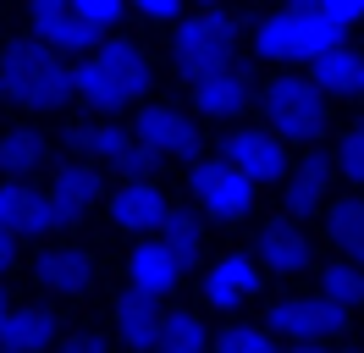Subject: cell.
<instances>
[{
	"label": "cell",
	"mask_w": 364,
	"mask_h": 353,
	"mask_svg": "<svg viewBox=\"0 0 364 353\" xmlns=\"http://www.w3.org/2000/svg\"><path fill=\"white\" fill-rule=\"evenodd\" d=\"M0 94H11V88H6V78H0Z\"/></svg>",
	"instance_id": "obj_41"
},
{
	"label": "cell",
	"mask_w": 364,
	"mask_h": 353,
	"mask_svg": "<svg viewBox=\"0 0 364 353\" xmlns=\"http://www.w3.org/2000/svg\"><path fill=\"white\" fill-rule=\"evenodd\" d=\"M254 254H259V265H271V270H282V276H293V270L309 265V243H304L298 226L271 221V226L259 232V243H254Z\"/></svg>",
	"instance_id": "obj_11"
},
{
	"label": "cell",
	"mask_w": 364,
	"mask_h": 353,
	"mask_svg": "<svg viewBox=\"0 0 364 353\" xmlns=\"http://www.w3.org/2000/svg\"><path fill=\"white\" fill-rule=\"evenodd\" d=\"M254 50H259L265 61H298V56H309L304 17H298L293 6L276 11V17H265V22H259V33H254Z\"/></svg>",
	"instance_id": "obj_10"
},
{
	"label": "cell",
	"mask_w": 364,
	"mask_h": 353,
	"mask_svg": "<svg viewBox=\"0 0 364 353\" xmlns=\"http://www.w3.org/2000/svg\"><path fill=\"white\" fill-rule=\"evenodd\" d=\"M287 353H326L320 342H298V348H287Z\"/></svg>",
	"instance_id": "obj_38"
},
{
	"label": "cell",
	"mask_w": 364,
	"mask_h": 353,
	"mask_svg": "<svg viewBox=\"0 0 364 353\" xmlns=\"http://www.w3.org/2000/svg\"><path fill=\"white\" fill-rule=\"evenodd\" d=\"M0 78H6V88L17 100H28V105H39V110L67 105L72 94H77V72L55 61L45 50V39H6L0 44Z\"/></svg>",
	"instance_id": "obj_1"
},
{
	"label": "cell",
	"mask_w": 364,
	"mask_h": 353,
	"mask_svg": "<svg viewBox=\"0 0 364 353\" xmlns=\"http://www.w3.org/2000/svg\"><path fill=\"white\" fill-rule=\"evenodd\" d=\"M221 353H276V342H271V331H259V326H232V331H221Z\"/></svg>",
	"instance_id": "obj_31"
},
{
	"label": "cell",
	"mask_w": 364,
	"mask_h": 353,
	"mask_svg": "<svg viewBox=\"0 0 364 353\" xmlns=\"http://www.w3.org/2000/svg\"><path fill=\"white\" fill-rule=\"evenodd\" d=\"M94 282V260L77 254V248H55V254H39V287L50 293H83Z\"/></svg>",
	"instance_id": "obj_18"
},
{
	"label": "cell",
	"mask_w": 364,
	"mask_h": 353,
	"mask_svg": "<svg viewBox=\"0 0 364 353\" xmlns=\"http://www.w3.org/2000/svg\"><path fill=\"white\" fill-rule=\"evenodd\" d=\"M315 61V83L326 88V94H364V56H353V50H320V56H309Z\"/></svg>",
	"instance_id": "obj_17"
},
{
	"label": "cell",
	"mask_w": 364,
	"mask_h": 353,
	"mask_svg": "<svg viewBox=\"0 0 364 353\" xmlns=\"http://www.w3.org/2000/svg\"><path fill=\"white\" fill-rule=\"evenodd\" d=\"M138 138H149L160 154H177V160H193L199 154V127L171 105H149L138 116Z\"/></svg>",
	"instance_id": "obj_7"
},
{
	"label": "cell",
	"mask_w": 364,
	"mask_h": 353,
	"mask_svg": "<svg viewBox=\"0 0 364 353\" xmlns=\"http://www.w3.org/2000/svg\"><path fill=\"white\" fill-rule=\"evenodd\" d=\"M331 238L353 265H364V199H342L331 204Z\"/></svg>",
	"instance_id": "obj_24"
},
{
	"label": "cell",
	"mask_w": 364,
	"mask_h": 353,
	"mask_svg": "<svg viewBox=\"0 0 364 353\" xmlns=\"http://www.w3.org/2000/svg\"><path fill=\"white\" fill-rule=\"evenodd\" d=\"M50 337H55V320H50V309H11V320L0 331V342L11 353H45Z\"/></svg>",
	"instance_id": "obj_20"
},
{
	"label": "cell",
	"mask_w": 364,
	"mask_h": 353,
	"mask_svg": "<svg viewBox=\"0 0 364 353\" xmlns=\"http://www.w3.org/2000/svg\"><path fill=\"white\" fill-rule=\"evenodd\" d=\"M205 6H215V0H205Z\"/></svg>",
	"instance_id": "obj_42"
},
{
	"label": "cell",
	"mask_w": 364,
	"mask_h": 353,
	"mask_svg": "<svg viewBox=\"0 0 364 353\" xmlns=\"http://www.w3.org/2000/svg\"><path fill=\"white\" fill-rule=\"evenodd\" d=\"M155 353H205V326H199V315H166V320H160Z\"/></svg>",
	"instance_id": "obj_25"
},
{
	"label": "cell",
	"mask_w": 364,
	"mask_h": 353,
	"mask_svg": "<svg viewBox=\"0 0 364 353\" xmlns=\"http://www.w3.org/2000/svg\"><path fill=\"white\" fill-rule=\"evenodd\" d=\"M232 44H237V22H232L227 11H205V17H188V22L177 28L171 56H177V72L199 78V72H210V66L227 61Z\"/></svg>",
	"instance_id": "obj_2"
},
{
	"label": "cell",
	"mask_w": 364,
	"mask_h": 353,
	"mask_svg": "<svg viewBox=\"0 0 364 353\" xmlns=\"http://www.w3.org/2000/svg\"><path fill=\"white\" fill-rule=\"evenodd\" d=\"M337 160H342V172L364 188V127H348V132H342V154H337Z\"/></svg>",
	"instance_id": "obj_32"
},
{
	"label": "cell",
	"mask_w": 364,
	"mask_h": 353,
	"mask_svg": "<svg viewBox=\"0 0 364 353\" xmlns=\"http://www.w3.org/2000/svg\"><path fill=\"white\" fill-rule=\"evenodd\" d=\"M193 105L205 110V116H237V110L249 105V78L237 72V66H210L193 78Z\"/></svg>",
	"instance_id": "obj_8"
},
{
	"label": "cell",
	"mask_w": 364,
	"mask_h": 353,
	"mask_svg": "<svg viewBox=\"0 0 364 353\" xmlns=\"http://www.w3.org/2000/svg\"><path fill=\"white\" fill-rule=\"evenodd\" d=\"M127 270H133V287L138 293H171L177 287V276H182V260L166 248V243H138V254L127 260Z\"/></svg>",
	"instance_id": "obj_12"
},
{
	"label": "cell",
	"mask_w": 364,
	"mask_h": 353,
	"mask_svg": "<svg viewBox=\"0 0 364 353\" xmlns=\"http://www.w3.org/2000/svg\"><path fill=\"white\" fill-rule=\"evenodd\" d=\"M227 160L254 182H271V176H287V154L271 132H232L227 138Z\"/></svg>",
	"instance_id": "obj_9"
},
{
	"label": "cell",
	"mask_w": 364,
	"mask_h": 353,
	"mask_svg": "<svg viewBox=\"0 0 364 353\" xmlns=\"http://www.w3.org/2000/svg\"><path fill=\"white\" fill-rule=\"evenodd\" d=\"M188 188L205 199L210 216H243L254 199V176H243L232 160H193V172H188Z\"/></svg>",
	"instance_id": "obj_5"
},
{
	"label": "cell",
	"mask_w": 364,
	"mask_h": 353,
	"mask_svg": "<svg viewBox=\"0 0 364 353\" xmlns=\"http://www.w3.org/2000/svg\"><path fill=\"white\" fill-rule=\"evenodd\" d=\"M67 144L77 154H94V160H111L116 172H127V176H144L149 166H155V144L149 138H138V127H67Z\"/></svg>",
	"instance_id": "obj_4"
},
{
	"label": "cell",
	"mask_w": 364,
	"mask_h": 353,
	"mask_svg": "<svg viewBox=\"0 0 364 353\" xmlns=\"http://www.w3.org/2000/svg\"><path fill=\"white\" fill-rule=\"evenodd\" d=\"M50 6H72V0H33V11H50Z\"/></svg>",
	"instance_id": "obj_39"
},
{
	"label": "cell",
	"mask_w": 364,
	"mask_h": 353,
	"mask_svg": "<svg viewBox=\"0 0 364 353\" xmlns=\"http://www.w3.org/2000/svg\"><path fill=\"white\" fill-rule=\"evenodd\" d=\"M11 238H17V232H11V226H0V276H6V265H11Z\"/></svg>",
	"instance_id": "obj_37"
},
{
	"label": "cell",
	"mask_w": 364,
	"mask_h": 353,
	"mask_svg": "<svg viewBox=\"0 0 364 353\" xmlns=\"http://www.w3.org/2000/svg\"><path fill=\"white\" fill-rule=\"evenodd\" d=\"M100 61H105L116 78H122V83L133 88V100L144 94V88H149V61L138 56V44H133V39H111V44H100Z\"/></svg>",
	"instance_id": "obj_23"
},
{
	"label": "cell",
	"mask_w": 364,
	"mask_h": 353,
	"mask_svg": "<svg viewBox=\"0 0 364 353\" xmlns=\"http://www.w3.org/2000/svg\"><path fill=\"white\" fill-rule=\"evenodd\" d=\"M304 17V39H309V56H320V50H337L342 44V28L348 22H337L326 6H309V11H298Z\"/></svg>",
	"instance_id": "obj_29"
},
{
	"label": "cell",
	"mask_w": 364,
	"mask_h": 353,
	"mask_svg": "<svg viewBox=\"0 0 364 353\" xmlns=\"http://www.w3.org/2000/svg\"><path fill=\"white\" fill-rule=\"evenodd\" d=\"M265 116L282 138H320L326 127V105H320V83L304 78H276L265 88Z\"/></svg>",
	"instance_id": "obj_3"
},
{
	"label": "cell",
	"mask_w": 364,
	"mask_h": 353,
	"mask_svg": "<svg viewBox=\"0 0 364 353\" xmlns=\"http://www.w3.org/2000/svg\"><path fill=\"white\" fill-rule=\"evenodd\" d=\"M138 6H144L149 17H177L182 11V0H138Z\"/></svg>",
	"instance_id": "obj_36"
},
{
	"label": "cell",
	"mask_w": 364,
	"mask_h": 353,
	"mask_svg": "<svg viewBox=\"0 0 364 353\" xmlns=\"http://www.w3.org/2000/svg\"><path fill=\"white\" fill-rule=\"evenodd\" d=\"M0 353H11V348H0Z\"/></svg>",
	"instance_id": "obj_43"
},
{
	"label": "cell",
	"mask_w": 364,
	"mask_h": 353,
	"mask_svg": "<svg viewBox=\"0 0 364 353\" xmlns=\"http://www.w3.org/2000/svg\"><path fill=\"white\" fill-rule=\"evenodd\" d=\"M0 226H11V232H45V199L28 194L23 182H0Z\"/></svg>",
	"instance_id": "obj_21"
},
{
	"label": "cell",
	"mask_w": 364,
	"mask_h": 353,
	"mask_svg": "<svg viewBox=\"0 0 364 353\" xmlns=\"http://www.w3.org/2000/svg\"><path fill=\"white\" fill-rule=\"evenodd\" d=\"M116 331H122V342L127 348H155L160 342V315H155V293H127L122 304H116Z\"/></svg>",
	"instance_id": "obj_13"
},
{
	"label": "cell",
	"mask_w": 364,
	"mask_h": 353,
	"mask_svg": "<svg viewBox=\"0 0 364 353\" xmlns=\"http://www.w3.org/2000/svg\"><path fill=\"white\" fill-rule=\"evenodd\" d=\"M72 72H77V94H83L94 110H122L127 100H133V88L122 83L111 66L100 61V56H94V61H83V66H72Z\"/></svg>",
	"instance_id": "obj_19"
},
{
	"label": "cell",
	"mask_w": 364,
	"mask_h": 353,
	"mask_svg": "<svg viewBox=\"0 0 364 353\" xmlns=\"http://www.w3.org/2000/svg\"><path fill=\"white\" fill-rule=\"evenodd\" d=\"M160 232H166L160 243H166V248H171L182 265H193V254H199V221L188 216V210H177V216L160 221Z\"/></svg>",
	"instance_id": "obj_28"
},
{
	"label": "cell",
	"mask_w": 364,
	"mask_h": 353,
	"mask_svg": "<svg viewBox=\"0 0 364 353\" xmlns=\"http://www.w3.org/2000/svg\"><path fill=\"white\" fill-rule=\"evenodd\" d=\"M254 282H259V265L249 260V254H227V260L210 270V282H205V298L215 309H232L237 298H249Z\"/></svg>",
	"instance_id": "obj_15"
},
{
	"label": "cell",
	"mask_w": 364,
	"mask_h": 353,
	"mask_svg": "<svg viewBox=\"0 0 364 353\" xmlns=\"http://www.w3.org/2000/svg\"><path fill=\"white\" fill-rule=\"evenodd\" d=\"M61 353H105V342H100V337H67Z\"/></svg>",
	"instance_id": "obj_35"
},
{
	"label": "cell",
	"mask_w": 364,
	"mask_h": 353,
	"mask_svg": "<svg viewBox=\"0 0 364 353\" xmlns=\"http://www.w3.org/2000/svg\"><path fill=\"white\" fill-rule=\"evenodd\" d=\"M33 39H45L50 50H89L94 28L72 6H50V11H33Z\"/></svg>",
	"instance_id": "obj_16"
},
{
	"label": "cell",
	"mask_w": 364,
	"mask_h": 353,
	"mask_svg": "<svg viewBox=\"0 0 364 353\" xmlns=\"http://www.w3.org/2000/svg\"><path fill=\"white\" fill-rule=\"evenodd\" d=\"M72 11L89 22V28H111L122 17V0H72Z\"/></svg>",
	"instance_id": "obj_33"
},
{
	"label": "cell",
	"mask_w": 364,
	"mask_h": 353,
	"mask_svg": "<svg viewBox=\"0 0 364 353\" xmlns=\"http://www.w3.org/2000/svg\"><path fill=\"white\" fill-rule=\"evenodd\" d=\"M326 176H331V160H326V154H309V160L287 176V210H293V216H309V210L320 204Z\"/></svg>",
	"instance_id": "obj_22"
},
{
	"label": "cell",
	"mask_w": 364,
	"mask_h": 353,
	"mask_svg": "<svg viewBox=\"0 0 364 353\" xmlns=\"http://www.w3.org/2000/svg\"><path fill=\"white\" fill-rule=\"evenodd\" d=\"M348 326V304H337L331 293L326 298H293V304L271 309V331H287L298 342H320V337H337Z\"/></svg>",
	"instance_id": "obj_6"
},
{
	"label": "cell",
	"mask_w": 364,
	"mask_h": 353,
	"mask_svg": "<svg viewBox=\"0 0 364 353\" xmlns=\"http://www.w3.org/2000/svg\"><path fill=\"white\" fill-rule=\"evenodd\" d=\"M39 160H45V138L39 132H28V127L0 132V172H33Z\"/></svg>",
	"instance_id": "obj_26"
},
{
	"label": "cell",
	"mask_w": 364,
	"mask_h": 353,
	"mask_svg": "<svg viewBox=\"0 0 364 353\" xmlns=\"http://www.w3.org/2000/svg\"><path fill=\"white\" fill-rule=\"evenodd\" d=\"M55 194L67 199L77 216H83V210L94 204V194H100V176H94V166H61V172H55Z\"/></svg>",
	"instance_id": "obj_27"
},
{
	"label": "cell",
	"mask_w": 364,
	"mask_h": 353,
	"mask_svg": "<svg viewBox=\"0 0 364 353\" xmlns=\"http://www.w3.org/2000/svg\"><path fill=\"white\" fill-rule=\"evenodd\" d=\"M326 293H331L337 304L359 309L364 304V270L359 265H326Z\"/></svg>",
	"instance_id": "obj_30"
},
{
	"label": "cell",
	"mask_w": 364,
	"mask_h": 353,
	"mask_svg": "<svg viewBox=\"0 0 364 353\" xmlns=\"http://www.w3.org/2000/svg\"><path fill=\"white\" fill-rule=\"evenodd\" d=\"M111 216H116V226H127V232H149V226H160L171 210H166V199H160L149 182H127V188L111 199Z\"/></svg>",
	"instance_id": "obj_14"
},
{
	"label": "cell",
	"mask_w": 364,
	"mask_h": 353,
	"mask_svg": "<svg viewBox=\"0 0 364 353\" xmlns=\"http://www.w3.org/2000/svg\"><path fill=\"white\" fill-rule=\"evenodd\" d=\"M320 6H326L337 22H359L364 17V0H320Z\"/></svg>",
	"instance_id": "obj_34"
},
{
	"label": "cell",
	"mask_w": 364,
	"mask_h": 353,
	"mask_svg": "<svg viewBox=\"0 0 364 353\" xmlns=\"http://www.w3.org/2000/svg\"><path fill=\"white\" fill-rule=\"evenodd\" d=\"M6 320H11V309H6V298H0V331H6Z\"/></svg>",
	"instance_id": "obj_40"
}]
</instances>
